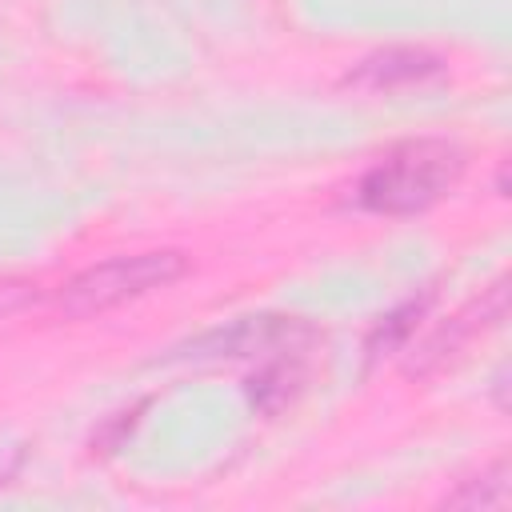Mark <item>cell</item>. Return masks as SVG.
<instances>
[{
	"instance_id": "obj_1",
	"label": "cell",
	"mask_w": 512,
	"mask_h": 512,
	"mask_svg": "<svg viewBox=\"0 0 512 512\" xmlns=\"http://www.w3.org/2000/svg\"><path fill=\"white\" fill-rule=\"evenodd\" d=\"M460 172L464 152L452 140H404L356 180V204L376 216H412L436 204Z\"/></svg>"
},
{
	"instance_id": "obj_2",
	"label": "cell",
	"mask_w": 512,
	"mask_h": 512,
	"mask_svg": "<svg viewBox=\"0 0 512 512\" xmlns=\"http://www.w3.org/2000/svg\"><path fill=\"white\" fill-rule=\"evenodd\" d=\"M188 272V256L184 252H136V256H112L100 260L84 272H76L60 296H56V312L68 320H84V316H104L128 300H140L156 288L176 284Z\"/></svg>"
},
{
	"instance_id": "obj_3",
	"label": "cell",
	"mask_w": 512,
	"mask_h": 512,
	"mask_svg": "<svg viewBox=\"0 0 512 512\" xmlns=\"http://www.w3.org/2000/svg\"><path fill=\"white\" fill-rule=\"evenodd\" d=\"M504 300H508V288L504 280H496L484 296H476L468 308H460L448 324H440L420 348H416V360L408 364L412 376H428V372H440L452 356H460L476 336H484L488 328H496L504 320Z\"/></svg>"
},
{
	"instance_id": "obj_4",
	"label": "cell",
	"mask_w": 512,
	"mask_h": 512,
	"mask_svg": "<svg viewBox=\"0 0 512 512\" xmlns=\"http://www.w3.org/2000/svg\"><path fill=\"white\" fill-rule=\"evenodd\" d=\"M440 72H444L440 56H432L424 48H384V52L360 60V68L348 76V84L372 88V92H392V88L424 84V80H432Z\"/></svg>"
},
{
	"instance_id": "obj_5",
	"label": "cell",
	"mask_w": 512,
	"mask_h": 512,
	"mask_svg": "<svg viewBox=\"0 0 512 512\" xmlns=\"http://www.w3.org/2000/svg\"><path fill=\"white\" fill-rule=\"evenodd\" d=\"M448 508H504L508 504V464L496 460L476 480H464L452 496H444Z\"/></svg>"
},
{
	"instance_id": "obj_6",
	"label": "cell",
	"mask_w": 512,
	"mask_h": 512,
	"mask_svg": "<svg viewBox=\"0 0 512 512\" xmlns=\"http://www.w3.org/2000/svg\"><path fill=\"white\" fill-rule=\"evenodd\" d=\"M32 296H36V284H28V280H0V316H12Z\"/></svg>"
}]
</instances>
